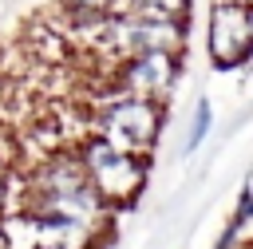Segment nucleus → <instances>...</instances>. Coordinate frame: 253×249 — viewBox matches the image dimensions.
<instances>
[{"mask_svg":"<svg viewBox=\"0 0 253 249\" xmlns=\"http://www.w3.org/2000/svg\"><path fill=\"white\" fill-rule=\"evenodd\" d=\"M87 103V123L95 138H107L111 146L150 158L158 138H162V123H166V107L162 103H146V99H130L115 87H103L95 95L83 99Z\"/></svg>","mask_w":253,"mask_h":249,"instance_id":"obj_1","label":"nucleus"},{"mask_svg":"<svg viewBox=\"0 0 253 249\" xmlns=\"http://www.w3.org/2000/svg\"><path fill=\"white\" fill-rule=\"evenodd\" d=\"M79 162H83V174L91 178V186L103 194V202L119 213L126 206L138 202V194L146 190V178H150V158H138V154H126L119 146H111L107 138H95L87 134L79 146H75Z\"/></svg>","mask_w":253,"mask_h":249,"instance_id":"obj_2","label":"nucleus"},{"mask_svg":"<svg viewBox=\"0 0 253 249\" xmlns=\"http://www.w3.org/2000/svg\"><path fill=\"white\" fill-rule=\"evenodd\" d=\"M182 79V55L170 51H142L130 59H119L111 67V87L130 95V99H146V103H170V95L178 91Z\"/></svg>","mask_w":253,"mask_h":249,"instance_id":"obj_3","label":"nucleus"},{"mask_svg":"<svg viewBox=\"0 0 253 249\" xmlns=\"http://www.w3.org/2000/svg\"><path fill=\"white\" fill-rule=\"evenodd\" d=\"M206 51L217 71H233L253 59V12L241 0H213L210 4Z\"/></svg>","mask_w":253,"mask_h":249,"instance_id":"obj_4","label":"nucleus"},{"mask_svg":"<svg viewBox=\"0 0 253 249\" xmlns=\"http://www.w3.org/2000/svg\"><path fill=\"white\" fill-rule=\"evenodd\" d=\"M0 233H4V249H40V221H36L32 209L4 213Z\"/></svg>","mask_w":253,"mask_h":249,"instance_id":"obj_5","label":"nucleus"},{"mask_svg":"<svg viewBox=\"0 0 253 249\" xmlns=\"http://www.w3.org/2000/svg\"><path fill=\"white\" fill-rule=\"evenodd\" d=\"M63 20H99V16H119L130 12V0H55Z\"/></svg>","mask_w":253,"mask_h":249,"instance_id":"obj_6","label":"nucleus"},{"mask_svg":"<svg viewBox=\"0 0 253 249\" xmlns=\"http://www.w3.org/2000/svg\"><path fill=\"white\" fill-rule=\"evenodd\" d=\"M210 130H213V103L202 95V99L194 103V111H190V126H186V138H182V154L202 150V142L210 138Z\"/></svg>","mask_w":253,"mask_h":249,"instance_id":"obj_7","label":"nucleus"},{"mask_svg":"<svg viewBox=\"0 0 253 249\" xmlns=\"http://www.w3.org/2000/svg\"><path fill=\"white\" fill-rule=\"evenodd\" d=\"M130 12L166 16V20H190V12H194V0H130Z\"/></svg>","mask_w":253,"mask_h":249,"instance_id":"obj_8","label":"nucleus"},{"mask_svg":"<svg viewBox=\"0 0 253 249\" xmlns=\"http://www.w3.org/2000/svg\"><path fill=\"white\" fill-rule=\"evenodd\" d=\"M229 225H237L245 237H249V229H253V166H249V174H245V182H241V190H237V206H233V213H229Z\"/></svg>","mask_w":253,"mask_h":249,"instance_id":"obj_9","label":"nucleus"},{"mask_svg":"<svg viewBox=\"0 0 253 249\" xmlns=\"http://www.w3.org/2000/svg\"><path fill=\"white\" fill-rule=\"evenodd\" d=\"M0 217H4V174H0Z\"/></svg>","mask_w":253,"mask_h":249,"instance_id":"obj_10","label":"nucleus"},{"mask_svg":"<svg viewBox=\"0 0 253 249\" xmlns=\"http://www.w3.org/2000/svg\"><path fill=\"white\" fill-rule=\"evenodd\" d=\"M0 249H4V233H0Z\"/></svg>","mask_w":253,"mask_h":249,"instance_id":"obj_11","label":"nucleus"},{"mask_svg":"<svg viewBox=\"0 0 253 249\" xmlns=\"http://www.w3.org/2000/svg\"><path fill=\"white\" fill-rule=\"evenodd\" d=\"M249 12H253V8H249Z\"/></svg>","mask_w":253,"mask_h":249,"instance_id":"obj_12","label":"nucleus"},{"mask_svg":"<svg viewBox=\"0 0 253 249\" xmlns=\"http://www.w3.org/2000/svg\"><path fill=\"white\" fill-rule=\"evenodd\" d=\"M40 249H43V245H40Z\"/></svg>","mask_w":253,"mask_h":249,"instance_id":"obj_13","label":"nucleus"}]
</instances>
